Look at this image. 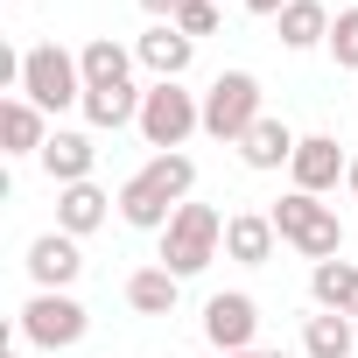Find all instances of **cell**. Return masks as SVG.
I'll return each mask as SVG.
<instances>
[{
  "mask_svg": "<svg viewBox=\"0 0 358 358\" xmlns=\"http://www.w3.org/2000/svg\"><path fill=\"white\" fill-rule=\"evenodd\" d=\"M15 92H22L29 106H43V113L85 106V64H78L64 43H36V50H22V78H15Z\"/></svg>",
  "mask_w": 358,
  "mask_h": 358,
  "instance_id": "obj_1",
  "label": "cell"
},
{
  "mask_svg": "<svg viewBox=\"0 0 358 358\" xmlns=\"http://www.w3.org/2000/svg\"><path fill=\"white\" fill-rule=\"evenodd\" d=\"M218 246H225V218L211 211V204H183L169 218V232H162V267L183 281V274H204L211 260H218Z\"/></svg>",
  "mask_w": 358,
  "mask_h": 358,
  "instance_id": "obj_2",
  "label": "cell"
},
{
  "mask_svg": "<svg viewBox=\"0 0 358 358\" xmlns=\"http://www.w3.org/2000/svg\"><path fill=\"white\" fill-rule=\"evenodd\" d=\"M267 218H274V232H281V239H288L302 260H337V246H344L337 211H330V204H316L309 190H288V197H281Z\"/></svg>",
  "mask_w": 358,
  "mask_h": 358,
  "instance_id": "obj_3",
  "label": "cell"
},
{
  "mask_svg": "<svg viewBox=\"0 0 358 358\" xmlns=\"http://www.w3.org/2000/svg\"><path fill=\"white\" fill-rule=\"evenodd\" d=\"M260 120H267V113H260V78H253V71L211 78V92H204V134H211V141H246Z\"/></svg>",
  "mask_w": 358,
  "mask_h": 358,
  "instance_id": "obj_4",
  "label": "cell"
},
{
  "mask_svg": "<svg viewBox=\"0 0 358 358\" xmlns=\"http://www.w3.org/2000/svg\"><path fill=\"white\" fill-rule=\"evenodd\" d=\"M85 330H92V316L71 288H36L22 302V337L43 351H71V344H85Z\"/></svg>",
  "mask_w": 358,
  "mask_h": 358,
  "instance_id": "obj_5",
  "label": "cell"
},
{
  "mask_svg": "<svg viewBox=\"0 0 358 358\" xmlns=\"http://www.w3.org/2000/svg\"><path fill=\"white\" fill-rule=\"evenodd\" d=\"M141 134H148V148H162V155H176L197 127H204V106L183 92V85H155L148 99H141V120H134Z\"/></svg>",
  "mask_w": 358,
  "mask_h": 358,
  "instance_id": "obj_6",
  "label": "cell"
},
{
  "mask_svg": "<svg viewBox=\"0 0 358 358\" xmlns=\"http://www.w3.org/2000/svg\"><path fill=\"white\" fill-rule=\"evenodd\" d=\"M253 330H260V302H253V295L232 288V295H211V302H204V337H211L225 358H232V351H253Z\"/></svg>",
  "mask_w": 358,
  "mask_h": 358,
  "instance_id": "obj_7",
  "label": "cell"
},
{
  "mask_svg": "<svg viewBox=\"0 0 358 358\" xmlns=\"http://www.w3.org/2000/svg\"><path fill=\"white\" fill-rule=\"evenodd\" d=\"M288 176H295V190H309V197H323V190H337V176H351V162H344V148H337V134H302V148H295V162H288Z\"/></svg>",
  "mask_w": 358,
  "mask_h": 358,
  "instance_id": "obj_8",
  "label": "cell"
},
{
  "mask_svg": "<svg viewBox=\"0 0 358 358\" xmlns=\"http://www.w3.org/2000/svg\"><path fill=\"white\" fill-rule=\"evenodd\" d=\"M134 57L162 78V85H183V71H190V57H197V43L183 36V29H176V22H155L141 43H134Z\"/></svg>",
  "mask_w": 358,
  "mask_h": 358,
  "instance_id": "obj_9",
  "label": "cell"
},
{
  "mask_svg": "<svg viewBox=\"0 0 358 358\" xmlns=\"http://www.w3.org/2000/svg\"><path fill=\"white\" fill-rule=\"evenodd\" d=\"M78 274H85V253H78L71 232H43V239L29 246V281H36V288H71Z\"/></svg>",
  "mask_w": 358,
  "mask_h": 358,
  "instance_id": "obj_10",
  "label": "cell"
},
{
  "mask_svg": "<svg viewBox=\"0 0 358 358\" xmlns=\"http://www.w3.org/2000/svg\"><path fill=\"white\" fill-rule=\"evenodd\" d=\"M274 239H281V232H274L267 211H232V218H225V253H232L239 267H267V260H274Z\"/></svg>",
  "mask_w": 358,
  "mask_h": 358,
  "instance_id": "obj_11",
  "label": "cell"
},
{
  "mask_svg": "<svg viewBox=\"0 0 358 358\" xmlns=\"http://www.w3.org/2000/svg\"><path fill=\"white\" fill-rule=\"evenodd\" d=\"M92 162H99V148H92V134H50V148H43V169H50V183L57 190H71V183H92Z\"/></svg>",
  "mask_w": 358,
  "mask_h": 358,
  "instance_id": "obj_12",
  "label": "cell"
},
{
  "mask_svg": "<svg viewBox=\"0 0 358 358\" xmlns=\"http://www.w3.org/2000/svg\"><path fill=\"white\" fill-rule=\"evenodd\" d=\"M106 211H113V197H106L99 183H71V190H57V232H71V239L99 232Z\"/></svg>",
  "mask_w": 358,
  "mask_h": 358,
  "instance_id": "obj_13",
  "label": "cell"
},
{
  "mask_svg": "<svg viewBox=\"0 0 358 358\" xmlns=\"http://www.w3.org/2000/svg\"><path fill=\"white\" fill-rule=\"evenodd\" d=\"M0 141H8V155H43L50 148V113L29 106V99H8L0 106Z\"/></svg>",
  "mask_w": 358,
  "mask_h": 358,
  "instance_id": "obj_14",
  "label": "cell"
},
{
  "mask_svg": "<svg viewBox=\"0 0 358 358\" xmlns=\"http://www.w3.org/2000/svg\"><path fill=\"white\" fill-rule=\"evenodd\" d=\"M78 64H85V92H113V85H134V57H127L113 36H92V43L78 50Z\"/></svg>",
  "mask_w": 358,
  "mask_h": 358,
  "instance_id": "obj_15",
  "label": "cell"
},
{
  "mask_svg": "<svg viewBox=\"0 0 358 358\" xmlns=\"http://www.w3.org/2000/svg\"><path fill=\"white\" fill-rule=\"evenodd\" d=\"M295 148H302V141L288 134V120H274V113H267V120H260V127H253V134L239 141V162L267 176V169H281V162H295Z\"/></svg>",
  "mask_w": 358,
  "mask_h": 358,
  "instance_id": "obj_16",
  "label": "cell"
},
{
  "mask_svg": "<svg viewBox=\"0 0 358 358\" xmlns=\"http://www.w3.org/2000/svg\"><path fill=\"white\" fill-rule=\"evenodd\" d=\"M309 295H316V309H337V316L358 323V267H351V260H316Z\"/></svg>",
  "mask_w": 358,
  "mask_h": 358,
  "instance_id": "obj_17",
  "label": "cell"
},
{
  "mask_svg": "<svg viewBox=\"0 0 358 358\" xmlns=\"http://www.w3.org/2000/svg\"><path fill=\"white\" fill-rule=\"evenodd\" d=\"M141 183H148L162 204H176V211H183V204H190V190H197V162H190L183 148H176V155H155V162L141 169Z\"/></svg>",
  "mask_w": 358,
  "mask_h": 358,
  "instance_id": "obj_18",
  "label": "cell"
},
{
  "mask_svg": "<svg viewBox=\"0 0 358 358\" xmlns=\"http://www.w3.org/2000/svg\"><path fill=\"white\" fill-rule=\"evenodd\" d=\"M302 351L309 358H358V323L337 316V309H323V316L302 323Z\"/></svg>",
  "mask_w": 358,
  "mask_h": 358,
  "instance_id": "obj_19",
  "label": "cell"
},
{
  "mask_svg": "<svg viewBox=\"0 0 358 358\" xmlns=\"http://www.w3.org/2000/svg\"><path fill=\"white\" fill-rule=\"evenodd\" d=\"M274 22H281V43H288V50H316V43H330V8H323V0H288Z\"/></svg>",
  "mask_w": 358,
  "mask_h": 358,
  "instance_id": "obj_20",
  "label": "cell"
},
{
  "mask_svg": "<svg viewBox=\"0 0 358 358\" xmlns=\"http://www.w3.org/2000/svg\"><path fill=\"white\" fill-rule=\"evenodd\" d=\"M176 288H183V281H176L169 267H134V274H127V309L169 316V309H176Z\"/></svg>",
  "mask_w": 358,
  "mask_h": 358,
  "instance_id": "obj_21",
  "label": "cell"
},
{
  "mask_svg": "<svg viewBox=\"0 0 358 358\" xmlns=\"http://www.w3.org/2000/svg\"><path fill=\"white\" fill-rule=\"evenodd\" d=\"M120 218L134 225V232H169V218H176V204H162L141 176H127L120 183Z\"/></svg>",
  "mask_w": 358,
  "mask_h": 358,
  "instance_id": "obj_22",
  "label": "cell"
},
{
  "mask_svg": "<svg viewBox=\"0 0 358 358\" xmlns=\"http://www.w3.org/2000/svg\"><path fill=\"white\" fill-rule=\"evenodd\" d=\"M141 99H148V92H134V85L85 92V120H92V127H127V120H141Z\"/></svg>",
  "mask_w": 358,
  "mask_h": 358,
  "instance_id": "obj_23",
  "label": "cell"
},
{
  "mask_svg": "<svg viewBox=\"0 0 358 358\" xmlns=\"http://www.w3.org/2000/svg\"><path fill=\"white\" fill-rule=\"evenodd\" d=\"M330 57H337L344 71H358V8H344V15L330 22Z\"/></svg>",
  "mask_w": 358,
  "mask_h": 358,
  "instance_id": "obj_24",
  "label": "cell"
},
{
  "mask_svg": "<svg viewBox=\"0 0 358 358\" xmlns=\"http://www.w3.org/2000/svg\"><path fill=\"white\" fill-rule=\"evenodd\" d=\"M176 29H183L190 43L211 36V29H218V0H183V8H176Z\"/></svg>",
  "mask_w": 358,
  "mask_h": 358,
  "instance_id": "obj_25",
  "label": "cell"
},
{
  "mask_svg": "<svg viewBox=\"0 0 358 358\" xmlns=\"http://www.w3.org/2000/svg\"><path fill=\"white\" fill-rule=\"evenodd\" d=\"M148 15H162V22H176V8H183V0H141Z\"/></svg>",
  "mask_w": 358,
  "mask_h": 358,
  "instance_id": "obj_26",
  "label": "cell"
},
{
  "mask_svg": "<svg viewBox=\"0 0 358 358\" xmlns=\"http://www.w3.org/2000/svg\"><path fill=\"white\" fill-rule=\"evenodd\" d=\"M246 8H253V15H281V8H288V0H246Z\"/></svg>",
  "mask_w": 358,
  "mask_h": 358,
  "instance_id": "obj_27",
  "label": "cell"
},
{
  "mask_svg": "<svg viewBox=\"0 0 358 358\" xmlns=\"http://www.w3.org/2000/svg\"><path fill=\"white\" fill-rule=\"evenodd\" d=\"M232 358H281V351H232Z\"/></svg>",
  "mask_w": 358,
  "mask_h": 358,
  "instance_id": "obj_28",
  "label": "cell"
},
{
  "mask_svg": "<svg viewBox=\"0 0 358 358\" xmlns=\"http://www.w3.org/2000/svg\"><path fill=\"white\" fill-rule=\"evenodd\" d=\"M344 183H351V190H358V162H351V176H344Z\"/></svg>",
  "mask_w": 358,
  "mask_h": 358,
  "instance_id": "obj_29",
  "label": "cell"
},
{
  "mask_svg": "<svg viewBox=\"0 0 358 358\" xmlns=\"http://www.w3.org/2000/svg\"><path fill=\"white\" fill-rule=\"evenodd\" d=\"M0 358H22V351H15V344H8V351H0Z\"/></svg>",
  "mask_w": 358,
  "mask_h": 358,
  "instance_id": "obj_30",
  "label": "cell"
}]
</instances>
